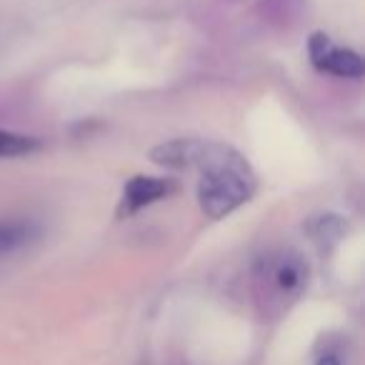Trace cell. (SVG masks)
Masks as SVG:
<instances>
[{
  "label": "cell",
  "mask_w": 365,
  "mask_h": 365,
  "mask_svg": "<svg viewBox=\"0 0 365 365\" xmlns=\"http://www.w3.org/2000/svg\"><path fill=\"white\" fill-rule=\"evenodd\" d=\"M36 150H41V140L38 138L13 130H0V158H21L31 155Z\"/></svg>",
  "instance_id": "cell-6"
},
{
  "label": "cell",
  "mask_w": 365,
  "mask_h": 365,
  "mask_svg": "<svg viewBox=\"0 0 365 365\" xmlns=\"http://www.w3.org/2000/svg\"><path fill=\"white\" fill-rule=\"evenodd\" d=\"M175 190V182L168 178H153V175H135L128 180L123 190L120 215H135L138 210L168 198Z\"/></svg>",
  "instance_id": "cell-3"
},
{
  "label": "cell",
  "mask_w": 365,
  "mask_h": 365,
  "mask_svg": "<svg viewBox=\"0 0 365 365\" xmlns=\"http://www.w3.org/2000/svg\"><path fill=\"white\" fill-rule=\"evenodd\" d=\"M33 238L31 223H18V220H0V255L13 253L16 248L26 245Z\"/></svg>",
  "instance_id": "cell-7"
},
{
  "label": "cell",
  "mask_w": 365,
  "mask_h": 365,
  "mask_svg": "<svg viewBox=\"0 0 365 365\" xmlns=\"http://www.w3.org/2000/svg\"><path fill=\"white\" fill-rule=\"evenodd\" d=\"M198 203L213 220L235 213L255 193V175L238 150L220 143H203L198 158Z\"/></svg>",
  "instance_id": "cell-1"
},
{
  "label": "cell",
  "mask_w": 365,
  "mask_h": 365,
  "mask_svg": "<svg viewBox=\"0 0 365 365\" xmlns=\"http://www.w3.org/2000/svg\"><path fill=\"white\" fill-rule=\"evenodd\" d=\"M308 56L315 71L330 73L338 78H363L365 66L360 53L350 51V48L335 46L325 33H313L308 41Z\"/></svg>",
  "instance_id": "cell-2"
},
{
  "label": "cell",
  "mask_w": 365,
  "mask_h": 365,
  "mask_svg": "<svg viewBox=\"0 0 365 365\" xmlns=\"http://www.w3.org/2000/svg\"><path fill=\"white\" fill-rule=\"evenodd\" d=\"M265 278L280 293H298L308 278V265L293 250H280V253L265 258Z\"/></svg>",
  "instance_id": "cell-4"
},
{
  "label": "cell",
  "mask_w": 365,
  "mask_h": 365,
  "mask_svg": "<svg viewBox=\"0 0 365 365\" xmlns=\"http://www.w3.org/2000/svg\"><path fill=\"white\" fill-rule=\"evenodd\" d=\"M203 153V140H193V138H178V140L163 143L150 150L153 163L165 168H175V170H185V168L198 165V158Z\"/></svg>",
  "instance_id": "cell-5"
}]
</instances>
